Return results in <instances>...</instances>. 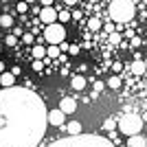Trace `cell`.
Masks as SVG:
<instances>
[{
    "instance_id": "1",
    "label": "cell",
    "mask_w": 147,
    "mask_h": 147,
    "mask_svg": "<svg viewBox=\"0 0 147 147\" xmlns=\"http://www.w3.org/2000/svg\"><path fill=\"white\" fill-rule=\"evenodd\" d=\"M49 110L29 88L0 90V147H37L46 134Z\"/></svg>"
},
{
    "instance_id": "2",
    "label": "cell",
    "mask_w": 147,
    "mask_h": 147,
    "mask_svg": "<svg viewBox=\"0 0 147 147\" xmlns=\"http://www.w3.org/2000/svg\"><path fill=\"white\" fill-rule=\"evenodd\" d=\"M49 147H114L108 138L101 136H92V134H79V136H68L61 141L53 143Z\"/></svg>"
},
{
    "instance_id": "3",
    "label": "cell",
    "mask_w": 147,
    "mask_h": 147,
    "mask_svg": "<svg viewBox=\"0 0 147 147\" xmlns=\"http://www.w3.org/2000/svg\"><path fill=\"white\" fill-rule=\"evenodd\" d=\"M108 16H110L112 22H129L136 16L134 0H112L110 9H108Z\"/></svg>"
},
{
    "instance_id": "4",
    "label": "cell",
    "mask_w": 147,
    "mask_h": 147,
    "mask_svg": "<svg viewBox=\"0 0 147 147\" xmlns=\"http://www.w3.org/2000/svg\"><path fill=\"white\" fill-rule=\"evenodd\" d=\"M141 129H143V119L138 117V114L125 112V114H121V117H119V132H121V134H125L127 138H129V136L141 134Z\"/></svg>"
},
{
    "instance_id": "5",
    "label": "cell",
    "mask_w": 147,
    "mask_h": 147,
    "mask_svg": "<svg viewBox=\"0 0 147 147\" xmlns=\"http://www.w3.org/2000/svg\"><path fill=\"white\" fill-rule=\"evenodd\" d=\"M44 37H46V42H49V44L59 46V44H64V40H66V29H64L61 22L49 24V26H46V31H44Z\"/></svg>"
},
{
    "instance_id": "6",
    "label": "cell",
    "mask_w": 147,
    "mask_h": 147,
    "mask_svg": "<svg viewBox=\"0 0 147 147\" xmlns=\"http://www.w3.org/2000/svg\"><path fill=\"white\" fill-rule=\"evenodd\" d=\"M57 18H59V13L53 9V7H42V11H40V22H44V24H55Z\"/></svg>"
},
{
    "instance_id": "7",
    "label": "cell",
    "mask_w": 147,
    "mask_h": 147,
    "mask_svg": "<svg viewBox=\"0 0 147 147\" xmlns=\"http://www.w3.org/2000/svg\"><path fill=\"white\" fill-rule=\"evenodd\" d=\"M59 110L64 112V114H75V110H77V101H75L73 97H64L59 101Z\"/></svg>"
},
{
    "instance_id": "8",
    "label": "cell",
    "mask_w": 147,
    "mask_h": 147,
    "mask_svg": "<svg viewBox=\"0 0 147 147\" xmlns=\"http://www.w3.org/2000/svg\"><path fill=\"white\" fill-rule=\"evenodd\" d=\"M64 119H66V114L57 108V110H49V125H57L59 127L61 123H64Z\"/></svg>"
},
{
    "instance_id": "9",
    "label": "cell",
    "mask_w": 147,
    "mask_h": 147,
    "mask_svg": "<svg viewBox=\"0 0 147 147\" xmlns=\"http://www.w3.org/2000/svg\"><path fill=\"white\" fill-rule=\"evenodd\" d=\"M127 147H147V138L143 134L129 136V138H127Z\"/></svg>"
},
{
    "instance_id": "10",
    "label": "cell",
    "mask_w": 147,
    "mask_h": 147,
    "mask_svg": "<svg viewBox=\"0 0 147 147\" xmlns=\"http://www.w3.org/2000/svg\"><path fill=\"white\" fill-rule=\"evenodd\" d=\"M13 81H16V75L13 73H2L0 75V86H5V88H13Z\"/></svg>"
},
{
    "instance_id": "11",
    "label": "cell",
    "mask_w": 147,
    "mask_h": 147,
    "mask_svg": "<svg viewBox=\"0 0 147 147\" xmlns=\"http://www.w3.org/2000/svg\"><path fill=\"white\" fill-rule=\"evenodd\" d=\"M70 86H73L75 90H84V88H86V77H81V75H73V77H70Z\"/></svg>"
},
{
    "instance_id": "12",
    "label": "cell",
    "mask_w": 147,
    "mask_h": 147,
    "mask_svg": "<svg viewBox=\"0 0 147 147\" xmlns=\"http://www.w3.org/2000/svg\"><path fill=\"white\" fill-rule=\"evenodd\" d=\"M66 129H68V134H70V136H79L81 134V123L79 121H70L66 125Z\"/></svg>"
},
{
    "instance_id": "13",
    "label": "cell",
    "mask_w": 147,
    "mask_h": 147,
    "mask_svg": "<svg viewBox=\"0 0 147 147\" xmlns=\"http://www.w3.org/2000/svg\"><path fill=\"white\" fill-rule=\"evenodd\" d=\"M145 70H147V64L143 59H136L134 64H132V73L134 75H145Z\"/></svg>"
},
{
    "instance_id": "14",
    "label": "cell",
    "mask_w": 147,
    "mask_h": 147,
    "mask_svg": "<svg viewBox=\"0 0 147 147\" xmlns=\"http://www.w3.org/2000/svg\"><path fill=\"white\" fill-rule=\"evenodd\" d=\"M33 59H44V57L49 55V53H46V49H44V46H40V44H37V46H33Z\"/></svg>"
},
{
    "instance_id": "15",
    "label": "cell",
    "mask_w": 147,
    "mask_h": 147,
    "mask_svg": "<svg viewBox=\"0 0 147 147\" xmlns=\"http://www.w3.org/2000/svg\"><path fill=\"white\" fill-rule=\"evenodd\" d=\"M105 86L110 88V90H119V88H121V77H117V75H114V77H110Z\"/></svg>"
},
{
    "instance_id": "16",
    "label": "cell",
    "mask_w": 147,
    "mask_h": 147,
    "mask_svg": "<svg viewBox=\"0 0 147 147\" xmlns=\"http://www.w3.org/2000/svg\"><path fill=\"white\" fill-rule=\"evenodd\" d=\"M0 26H5V29H9V26H13V18L11 16H0Z\"/></svg>"
},
{
    "instance_id": "17",
    "label": "cell",
    "mask_w": 147,
    "mask_h": 147,
    "mask_svg": "<svg viewBox=\"0 0 147 147\" xmlns=\"http://www.w3.org/2000/svg\"><path fill=\"white\" fill-rule=\"evenodd\" d=\"M119 127V119H105L103 121V129H114Z\"/></svg>"
},
{
    "instance_id": "18",
    "label": "cell",
    "mask_w": 147,
    "mask_h": 147,
    "mask_svg": "<svg viewBox=\"0 0 147 147\" xmlns=\"http://www.w3.org/2000/svg\"><path fill=\"white\" fill-rule=\"evenodd\" d=\"M88 26H90V31H99V29H101V20H99V18H90Z\"/></svg>"
},
{
    "instance_id": "19",
    "label": "cell",
    "mask_w": 147,
    "mask_h": 147,
    "mask_svg": "<svg viewBox=\"0 0 147 147\" xmlns=\"http://www.w3.org/2000/svg\"><path fill=\"white\" fill-rule=\"evenodd\" d=\"M70 18H73V13H68V11H59V18H57V22H61V24H64V22H68Z\"/></svg>"
},
{
    "instance_id": "20",
    "label": "cell",
    "mask_w": 147,
    "mask_h": 147,
    "mask_svg": "<svg viewBox=\"0 0 147 147\" xmlns=\"http://www.w3.org/2000/svg\"><path fill=\"white\" fill-rule=\"evenodd\" d=\"M110 42L114 44V46H117V44H121V35H119L117 31H114V33H110Z\"/></svg>"
},
{
    "instance_id": "21",
    "label": "cell",
    "mask_w": 147,
    "mask_h": 147,
    "mask_svg": "<svg viewBox=\"0 0 147 147\" xmlns=\"http://www.w3.org/2000/svg\"><path fill=\"white\" fill-rule=\"evenodd\" d=\"M46 53H49V57H57V53H59V51H57L55 44H51L49 49H46Z\"/></svg>"
},
{
    "instance_id": "22",
    "label": "cell",
    "mask_w": 147,
    "mask_h": 147,
    "mask_svg": "<svg viewBox=\"0 0 147 147\" xmlns=\"http://www.w3.org/2000/svg\"><path fill=\"white\" fill-rule=\"evenodd\" d=\"M33 40H35L33 33H24V35H22V42H24V44H33Z\"/></svg>"
},
{
    "instance_id": "23",
    "label": "cell",
    "mask_w": 147,
    "mask_h": 147,
    "mask_svg": "<svg viewBox=\"0 0 147 147\" xmlns=\"http://www.w3.org/2000/svg\"><path fill=\"white\" fill-rule=\"evenodd\" d=\"M42 68H44L42 59H33V70H37V73H40V70H42Z\"/></svg>"
},
{
    "instance_id": "24",
    "label": "cell",
    "mask_w": 147,
    "mask_h": 147,
    "mask_svg": "<svg viewBox=\"0 0 147 147\" xmlns=\"http://www.w3.org/2000/svg\"><path fill=\"white\" fill-rule=\"evenodd\" d=\"M5 42H7V46H13V44L18 42V37H16V35H7V40H5Z\"/></svg>"
},
{
    "instance_id": "25",
    "label": "cell",
    "mask_w": 147,
    "mask_h": 147,
    "mask_svg": "<svg viewBox=\"0 0 147 147\" xmlns=\"http://www.w3.org/2000/svg\"><path fill=\"white\" fill-rule=\"evenodd\" d=\"M26 9H29V5H26L24 0H22V2H18V11H20V13H24Z\"/></svg>"
},
{
    "instance_id": "26",
    "label": "cell",
    "mask_w": 147,
    "mask_h": 147,
    "mask_svg": "<svg viewBox=\"0 0 147 147\" xmlns=\"http://www.w3.org/2000/svg\"><path fill=\"white\" fill-rule=\"evenodd\" d=\"M103 88H105V84H103V81H94V90H97V92H101Z\"/></svg>"
},
{
    "instance_id": "27",
    "label": "cell",
    "mask_w": 147,
    "mask_h": 147,
    "mask_svg": "<svg viewBox=\"0 0 147 147\" xmlns=\"http://www.w3.org/2000/svg\"><path fill=\"white\" fill-rule=\"evenodd\" d=\"M105 31H108V35H110V33H114V26H112V22H108V24H105Z\"/></svg>"
},
{
    "instance_id": "28",
    "label": "cell",
    "mask_w": 147,
    "mask_h": 147,
    "mask_svg": "<svg viewBox=\"0 0 147 147\" xmlns=\"http://www.w3.org/2000/svg\"><path fill=\"white\" fill-rule=\"evenodd\" d=\"M42 2V7H53V0H40Z\"/></svg>"
},
{
    "instance_id": "29",
    "label": "cell",
    "mask_w": 147,
    "mask_h": 147,
    "mask_svg": "<svg viewBox=\"0 0 147 147\" xmlns=\"http://www.w3.org/2000/svg\"><path fill=\"white\" fill-rule=\"evenodd\" d=\"M11 73H13V75H16V77H18V75H20V73H22V68H18V66H16V68H11Z\"/></svg>"
},
{
    "instance_id": "30",
    "label": "cell",
    "mask_w": 147,
    "mask_h": 147,
    "mask_svg": "<svg viewBox=\"0 0 147 147\" xmlns=\"http://www.w3.org/2000/svg\"><path fill=\"white\" fill-rule=\"evenodd\" d=\"M5 73V64H2V61H0V75Z\"/></svg>"
},
{
    "instance_id": "31",
    "label": "cell",
    "mask_w": 147,
    "mask_h": 147,
    "mask_svg": "<svg viewBox=\"0 0 147 147\" xmlns=\"http://www.w3.org/2000/svg\"><path fill=\"white\" fill-rule=\"evenodd\" d=\"M64 2H66V5H75V2H77V0H64Z\"/></svg>"
},
{
    "instance_id": "32",
    "label": "cell",
    "mask_w": 147,
    "mask_h": 147,
    "mask_svg": "<svg viewBox=\"0 0 147 147\" xmlns=\"http://www.w3.org/2000/svg\"><path fill=\"white\" fill-rule=\"evenodd\" d=\"M24 2H26V5H31V2H35V0H24Z\"/></svg>"
},
{
    "instance_id": "33",
    "label": "cell",
    "mask_w": 147,
    "mask_h": 147,
    "mask_svg": "<svg viewBox=\"0 0 147 147\" xmlns=\"http://www.w3.org/2000/svg\"><path fill=\"white\" fill-rule=\"evenodd\" d=\"M145 92H147V84H145Z\"/></svg>"
},
{
    "instance_id": "34",
    "label": "cell",
    "mask_w": 147,
    "mask_h": 147,
    "mask_svg": "<svg viewBox=\"0 0 147 147\" xmlns=\"http://www.w3.org/2000/svg\"><path fill=\"white\" fill-rule=\"evenodd\" d=\"M145 64H147V59H145Z\"/></svg>"
}]
</instances>
